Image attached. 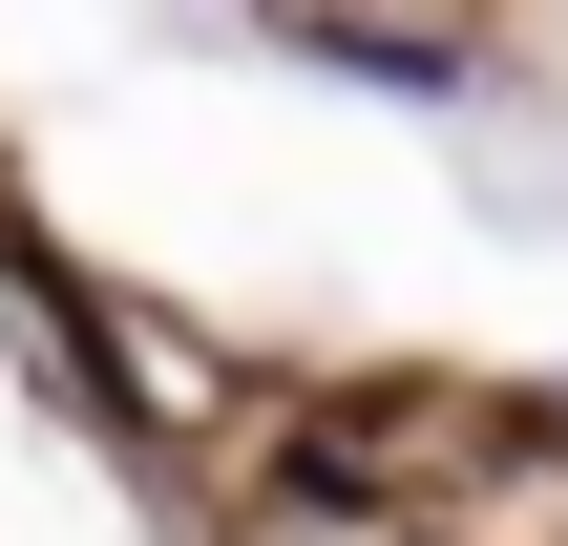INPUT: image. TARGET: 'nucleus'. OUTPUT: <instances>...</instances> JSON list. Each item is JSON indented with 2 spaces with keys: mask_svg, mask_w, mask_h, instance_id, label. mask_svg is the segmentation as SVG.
I'll list each match as a JSON object with an SVG mask.
<instances>
[{
  "mask_svg": "<svg viewBox=\"0 0 568 546\" xmlns=\"http://www.w3.org/2000/svg\"><path fill=\"white\" fill-rule=\"evenodd\" d=\"M274 63H316V84H400V105H464V84H485L464 42H400V21H295Z\"/></svg>",
  "mask_w": 568,
  "mask_h": 546,
  "instance_id": "obj_1",
  "label": "nucleus"
}]
</instances>
